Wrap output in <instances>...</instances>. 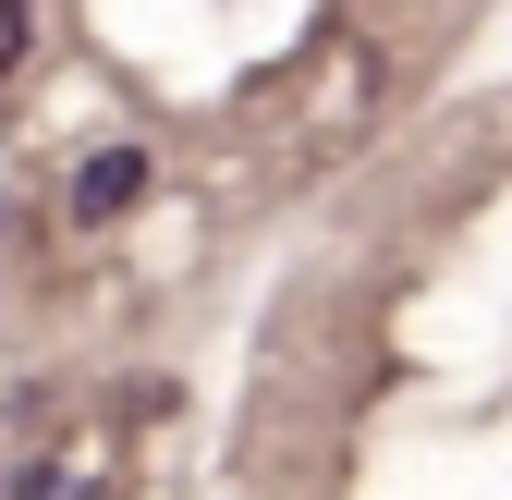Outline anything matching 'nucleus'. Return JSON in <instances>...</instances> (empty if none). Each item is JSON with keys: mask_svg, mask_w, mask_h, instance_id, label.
<instances>
[{"mask_svg": "<svg viewBox=\"0 0 512 500\" xmlns=\"http://www.w3.org/2000/svg\"><path fill=\"white\" fill-rule=\"evenodd\" d=\"M147 196V147H98L86 171H74V220H122Z\"/></svg>", "mask_w": 512, "mask_h": 500, "instance_id": "1", "label": "nucleus"}, {"mask_svg": "<svg viewBox=\"0 0 512 500\" xmlns=\"http://www.w3.org/2000/svg\"><path fill=\"white\" fill-rule=\"evenodd\" d=\"M25 500H86V488H61V476H25Z\"/></svg>", "mask_w": 512, "mask_h": 500, "instance_id": "3", "label": "nucleus"}, {"mask_svg": "<svg viewBox=\"0 0 512 500\" xmlns=\"http://www.w3.org/2000/svg\"><path fill=\"white\" fill-rule=\"evenodd\" d=\"M25 49H37V13H25V0H0V86L25 74Z\"/></svg>", "mask_w": 512, "mask_h": 500, "instance_id": "2", "label": "nucleus"}]
</instances>
